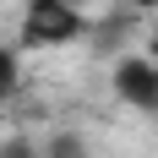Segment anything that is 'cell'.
Masks as SVG:
<instances>
[{
	"label": "cell",
	"instance_id": "3957f363",
	"mask_svg": "<svg viewBox=\"0 0 158 158\" xmlns=\"http://www.w3.org/2000/svg\"><path fill=\"white\" fill-rule=\"evenodd\" d=\"M38 153L44 158H87V142H82V131H55Z\"/></svg>",
	"mask_w": 158,
	"mask_h": 158
},
{
	"label": "cell",
	"instance_id": "8992f818",
	"mask_svg": "<svg viewBox=\"0 0 158 158\" xmlns=\"http://www.w3.org/2000/svg\"><path fill=\"white\" fill-rule=\"evenodd\" d=\"M131 11H158V0H126Z\"/></svg>",
	"mask_w": 158,
	"mask_h": 158
},
{
	"label": "cell",
	"instance_id": "277c9868",
	"mask_svg": "<svg viewBox=\"0 0 158 158\" xmlns=\"http://www.w3.org/2000/svg\"><path fill=\"white\" fill-rule=\"evenodd\" d=\"M16 82H22V60H16V49L0 38V104L16 93Z\"/></svg>",
	"mask_w": 158,
	"mask_h": 158
},
{
	"label": "cell",
	"instance_id": "7a4b0ae2",
	"mask_svg": "<svg viewBox=\"0 0 158 158\" xmlns=\"http://www.w3.org/2000/svg\"><path fill=\"white\" fill-rule=\"evenodd\" d=\"M114 82V98L120 104H131V109L142 114H158V60H147V55H120L109 71Z\"/></svg>",
	"mask_w": 158,
	"mask_h": 158
},
{
	"label": "cell",
	"instance_id": "52a82bcc",
	"mask_svg": "<svg viewBox=\"0 0 158 158\" xmlns=\"http://www.w3.org/2000/svg\"><path fill=\"white\" fill-rule=\"evenodd\" d=\"M60 6H71V11H87V0H60Z\"/></svg>",
	"mask_w": 158,
	"mask_h": 158
},
{
	"label": "cell",
	"instance_id": "6da1fadb",
	"mask_svg": "<svg viewBox=\"0 0 158 158\" xmlns=\"http://www.w3.org/2000/svg\"><path fill=\"white\" fill-rule=\"evenodd\" d=\"M87 38V11H71L60 0H27L22 11V49H60Z\"/></svg>",
	"mask_w": 158,
	"mask_h": 158
},
{
	"label": "cell",
	"instance_id": "5b68a950",
	"mask_svg": "<svg viewBox=\"0 0 158 158\" xmlns=\"http://www.w3.org/2000/svg\"><path fill=\"white\" fill-rule=\"evenodd\" d=\"M0 158H44V153H38V142H27V136H11V142H0Z\"/></svg>",
	"mask_w": 158,
	"mask_h": 158
}]
</instances>
